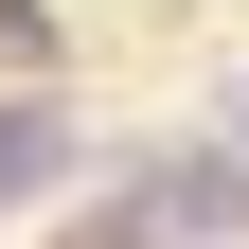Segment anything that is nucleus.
Masks as SVG:
<instances>
[{"label":"nucleus","mask_w":249,"mask_h":249,"mask_svg":"<svg viewBox=\"0 0 249 249\" xmlns=\"http://www.w3.org/2000/svg\"><path fill=\"white\" fill-rule=\"evenodd\" d=\"M160 213H178V249H231V231H249V160H196Z\"/></svg>","instance_id":"1"},{"label":"nucleus","mask_w":249,"mask_h":249,"mask_svg":"<svg viewBox=\"0 0 249 249\" xmlns=\"http://www.w3.org/2000/svg\"><path fill=\"white\" fill-rule=\"evenodd\" d=\"M36 178H71V124L53 107H0V196H36Z\"/></svg>","instance_id":"2"}]
</instances>
